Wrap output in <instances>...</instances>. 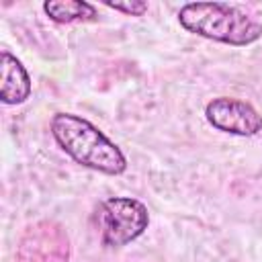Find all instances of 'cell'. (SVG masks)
I'll return each instance as SVG.
<instances>
[{"label":"cell","mask_w":262,"mask_h":262,"mask_svg":"<svg viewBox=\"0 0 262 262\" xmlns=\"http://www.w3.org/2000/svg\"><path fill=\"white\" fill-rule=\"evenodd\" d=\"M104 6L131 16H141L147 12V2L143 0H104Z\"/></svg>","instance_id":"ba28073f"},{"label":"cell","mask_w":262,"mask_h":262,"mask_svg":"<svg viewBox=\"0 0 262 262\" xmlns=\"http://www.w3.org/2000/svg\"><path fill=\"white\" fill-rule=\"evenodd\" d=\"M16 262H70V244L61 225L39 221L20 237Z\"/></svg>","instance_id":"277c9868"},{"label":"cell","mask_w":262,"mask_h":262,"mask_svg":"<svg viewBox=\"0 0 262 262\" xmlns=\"http://www.w3.org/2000/svg\"><path fill=\"white\" fill-rule=\"evenodd\" d=\"M31 96V76L6 49L0 53V98L4 104H20Z\"/></svg>","instance_id":"8992f818"},{"label":"cell","mask_w":262,"mask_h":262,"mask_svg":"<svg viewBox=\"0 0 262 262\" xmlns=\"http://www.w3.org/2000/svg\"><path fill=\"white\" fill-rule=\"evenodd\" d=\"M51 135L57 141V145L80 166L111 176H119L127 170V158L121 151V147L115 141H111L98 127H94L90 121L78 115H53Z\"/></svg>","instance_id":"6da1fadb"},{"label":"cell","mask_w":262,"mask_h":262,"mask_svg":"<svg viewBox=\"0 0 262 262\" xmlns=\"http://www.w3.org/2000/svg\"><path fill=\"white\" fill-rule=\"evenodd\" d=\"M43 10L53 23H61V25L88 23L98 18L96 8L84 0H47L43 2Z\"/></svg>","instance_id":"52a82bcc"},{"label":"cell","mask_w":262,"mask_h":262,"mask_svg":"<svg viewBox=\"0 0 262 262\" xmlns=\"http://www.w3.org/2000/svg\"><path fill=\"white\" fill-rule=\"evenodd\" d=\"M98 221L102 244L106 248H123L147 229L149 211L133 196H111L100 205Z\"/></svg>","instance_id":"3957f363"},{"label":"cell","mask_w":262,"mask_h":262,"mask_svg":"<svg viewBox=\"0 0 262 262\" xmlns=\"http://www.w3.org/2000/svg\"><path fill=\"white\" fill-rule=\"evenodd\" d=\"M205 117L209 125H213L217 131L250 137L262 131V115L246 100L219 96L213 98L205 106Z\"/></svg>","instance_id":"5b68a950"},{"label":"cell","mask_w":262,"mask_h":262,"mask_svg":"<svg viewBox=\"0 0 262 262\" xmlns=\"http://www.w3.org/2000/svg\"><path fill=\"white\" fill-rule=\"evenodd\" d=\"M178 23L194 35L244 47L262 37V25L225 2H188L178 10Z\"/></svg>","instance_id":"7a4b0ae2"}]
</instances>
